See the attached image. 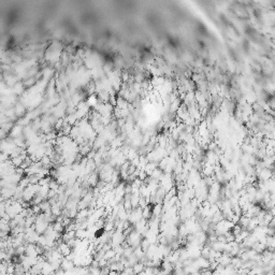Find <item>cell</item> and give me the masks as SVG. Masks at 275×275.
I'll return each mask as SVG.
<instances>
[{
    "label": "cell",
    "mask_w": 275,
    "mask_h": 275,
    "mask_svg": "<svg viewBox=\"0 0 275 275\" xmlns=\"http://www.w3.org/2000/svg\"><path fill=\"white\" fill-rule=\"evenodd\" d=\"M144 269H145L144 264L141 263V262H138V263H135V266L132 267L133 273H135V275L139 274V273H141V272H143V271H144Z\"/></svg>",
    "instance_id": "cell-5"
},
{
    "label": "cell",
    "mask_w": 275,
    "mask_h": 275,
    "mask_svg": "<svg viewBox=\"0 0 275 275\" xmlns=\"http://www.w3.org/2000/svg\"><path fill=\"white\" fill-rule=\"evenodd\" d=\"M189 275H201V274H200V272H196V273H191Z\"/></svg>",
    "instance_id": "cell-9"
},
{
    "label": "cell",
    "mask_w": 275,
    "mask_h": 275,
    "mask_svg": "<svg viewBox=\"0 0 275 275\" xmlns=\"http://www.w3.org/2000/svg\"><path fill=\"white\" fill-rule=\"evenodd\" d=\"M74 267L75 266H74L73 261L70 260V259H68L67 257H65V258L63 259V261H61V263H60V269L65 272L71 271V270L74 269Z\"/></svg>",
    "instance_id": "cell-3"
},
{
    "label": "cell",
    "mask_w": 275,
    "mask_h": 275,
    "mask_svg": "<svg viewBox=\"0 0 275 275\" xmlns=\"http://www.w3.org/2000/svg\"><path fill=\"white\" fill-rule=\"evenodd\" d=\"M107 275H118V272H116V271H111V270H110V272H109V274Z\"/></svg>",
    "instance_id": "cell-8"
},
{
    "label": "cell",
    "mask_w": 275,
    "mask_h": 275,
    "mask_svg": "<svg viewBox=\"0 0 275 275\" xmlns=\"http://www.w3.org/2000/svg\"><path fill=\"white\" fill-rule=\"evenodd\" d=\"M0 200H1V197H0Z\"/></svg>",
    "instance_id": "cell-10"
},
{
    "label": "cell",
    "mask_w": 275,
    "mask_h": 275,
    "mask_svg": "<svg viewBox=\"0 0 275 275\" xmlns=\"http://www.w3.org/2000/svg\"><path fill=\"white\" fill-rule=\"evenodd\" d=\"M231 258H232V257H231L229 254L222 253V255L219 256V258H217L216 261H217L218 264H220V266L227 267V266H229V264L231 263Z\"/></svg>",
    "instance_id": "cell-2"
},
{
    "label": "cell",
    "mask_w": 275,
    "mask_h": 275,
    "mask_svg": "<svg viewBox=\"0 0 275 275\" xmlns=\"http://www.w3.org/2000/svg\"><path fill=\"white\" fill-rule=\"evenodd\" d=\"M52 227H53V229L56 231V232H58L59 234H60V233L63 231V227H65V226L63 225V223H61V222H56L52 226Z\"/></svg>",
    "instance_id": "cell-7"
},
{
    "label": "cell",
    "mask_w": 275,
    "mask_h": 275,
    "mask_svg": "<svg viewBox=\"0 0 275 275\" xmlns=\"http://www.w3.org/2000/svg\"><path fill=\"white\" fill-rule=\"evenodd\" d=\"M236 273H238V270L233 268L231 264H229V266L223 268V275H236Z\"/></svg>",
    "instance_id": "cell-4"
},
{
    "label": "cell",
    "mask_w": 275,
    "mask_h": 275,
    "mask_svg": "<svg viewBox=\"0 0 275 275\" xmlns=\"http://www.w3.org/2000/svg\"><path fill=\"white\" fill-rule=\"evenodd\" d=\"M56 248H57V250L63 257H68L71 253H72V250H71V247L66 242H60L57 245V247H56Z\"/></svg>",
    "instance_id": "cell-1"
},
{
    "label": "cell",
    "mask_w": 275,
    "mask_h": 275,
    "mask_svg": "<svg viewBox=\"0 0 275 275\" xmlns=\"http://www.w3.org/2000/svg\"><path fill=\"white\" fill-rule=\"evenodd\" d=\"M162 212H163V211H162V205H161V204H156L155 206H154L153 214H154V216H155V217H159Z\"/></svg>",
    "instance_id": "cell-6"
}]
</instances>
